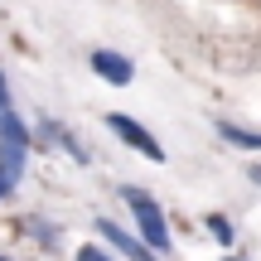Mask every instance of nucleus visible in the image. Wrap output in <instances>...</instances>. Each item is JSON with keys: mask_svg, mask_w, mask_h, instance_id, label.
Instances as JSON below:
<instances>
[{"mask_svg": "<svg viewBox=\"0 0 261 261\" xmlns=\"http://www.w3.org/2000/svg\"><path fill=\"white\" fill-rule=\"evenodd\" d=\"M92 227H97V237H102V247H107V252H116L121 261H165V256H155V252H150L140 237H130L126 227H116L112 218H97Z\"/></svg>", "mask_w": 261, "mask_h": 261, "instance_id": "3", "label": "nucleus"}, {"mask_svg": "<svg viewBox=\"0 0 261 261\" xmlns=\"http://www.w3.org/2000/svg\"><path fill=\"white\" fill-rule=\"evenodd\" d=\"M0 261H10V256H0Z\"/></svg>", "mask_w": 261, "mask_h": 261, "instance_id": "14", "label": "nucleus"}, {"mask_svg": "<svg viewBox=\"0 0 261 261\" xmlns=\"http://www.w3.org/2000/svg\"><path fill=\"white\" fill-rule=\"evenodd\" d=\"M107 126H112V136H116V140H126V145L136 150V155H145V160H150V165H165V145H160V140L150 136V130L140 126L136 116L112 112V116H107Z\"/></svg>", "mask_w": 261, "mask_h": 261, "instance_id": "2", "label": "nucleus"}, {"mask_svg": "<svg viewBox=\"0 0 261 261\" xmlns=\"http://www.w3.org/2000/svg\"><path fill=\"white\" fill-rule=\"evenodd\" d=\"M213 130L227 140V145H237V150H261V130H247V126H237V121H223V116L213 121Z\"/></svg>", "mask_w": 261, "mask_h": 261, "instance_id": "6", "label": "nucleus"}, {"mask_svg": "<svg viewBox=\"0 0 261 261\" xmlns=\"http://www.w3.org/2000/svg\"><path fill=\"white\" fill-rule=\"evenodd\" d=\"M208 232H213V237H218V242H223V247H232V237H237V227L227 223L223 213H213V218H208Z\"/></svg>", "mask_w": 261, "mask_h": 261, "instance_id": "8", "label": "nucleus"}, {"mask_svg": "<svg viewBox=\"0 0 261 261\" xmlns=\"http://www.w3.org/2000/svg\"><path fill=\"white\" fill-rule=\"evenodd\" d=\"M39 130H44V136H48V140H54V145H58V150H68V155H73V160H77V165H92V155H87V150H83V140H77V136H73V130H63V126H58V121H48V116H44V121H39Z\"/></svg>", "mask_w": 261, "mask_h": 261, "instance_id": "5", "label": "nucleus"}, {"mask_svg": "<svg viewBox=\"0 0 261 261\" xmlns=\"http://www.w3.org/2000/svg\"><path fill=\"white\" fill-rule=\"evenodd\" d=\"M10 189H15V184H0V203H5V198H10Z\"/></svg>", "mask_w": 261, "mask_h": 261, "instance_id": "12", "label": "nucleus"}, {"mask_svg": "<svg viewBox=\"0 0 261 261\" xmlns=\"http://www.w3.org/2000/svg\"><path fill=\"white\" fill-rule=\"evenodd\" d=\"M223 261H247V256H223Z\"/></svg>", "mask_w": 261, "mask_h": 261, "instance_id": "13", "label": "nucleus"}, {"mask_svg": "<svg viewBox=\"0 0 261 261\" xmlns=\"http://www.w3.org/2000/svg\"><path fill=\"white\" fill-rule=\"evenodd\" d=\"M121 198H126L130 218H136V237H140V242H145L155 256H169V252H174V237H169V218H165V208H160L155 198L145 194V189H136V184H126Z\"/></svg>", "mask_w": 261, "mask_h": 261, "instance_id": "1", "label": "nucleus"}, {"mask_svg": "<svg viewBox=\"0 0 261 261\" xmlns=\"http://www.w3.org/2000/svg\"><path fill=\"white\" fill-rule=\"evenodd\" d=\"M0 112H15V102H10V83H5V73H0Z\"/></svg>", "mask_w": 261, "mask_h": 261, "instance_id": "10", "label": "nucleus"}, {"mask_svg": "<svg viewBox=\"0 0 261 261\" xmlns=\"http://www.w3.org/2000/svg\"><path fill=\"white\" fill-rule=\"evenodd\" d=\"M247 179H252V184H261V165H247Z\"/></svg>", "mask_w": 261, "mask_h": 261, "instance_id": "11", "label": "nucleus"}, {"mask_svg": "<svg viewBox=\"0 0 261 261\" xmlns=\"http://www.w3.org/2000/svg\"><path fill=\"white\" fill-rule=\"evenodd\" d=\"M77 261H121V256L107 252V247H97V242H87V247H77Z\"/></svg>", "mask_w": 261, "mask_h": 261, "instance_id": "9", "label": "nucleus"}, {"mask_svg": "<svg viewBox=\"0 0 261 261\" xmlns=\"http://www.w3.org/2000/svg\"><path fill=\"white\" fill-rule=\"evenodd\" d=\"M92 73L102 77V83H112V87H126L130 77H136V63H130L126 54H112V48H92Z\"/></svg>", "mask_w": 261, "mask_h": 261, "instance_id": "4", "label": "nucleus"}, {"mask_svg": "<svg viewBox=\"0 0 261 261\" xmlns=\"http://www.w3.org/2000/svg\"><path fill=\"white\" fill-rule=\"evenodd\" d=\"M24 227H29V237H39L44 247H58V232H54V223H44V218H24Z\"/></svg>", "mask_w": 261, "mask_h": 261, "instance_id": "7", "label": "nucleus"}]
</instances>
